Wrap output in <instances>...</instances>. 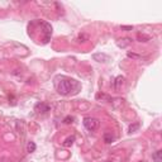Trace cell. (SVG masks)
Here are the masks:
<instances>
[{
	"instance_id": "cell-11",
	"label": "cell",
	"mask_w": 162,
	"mask_h": 162,
	"mask_svg": "<svg viewBox=\"0 0 162 162\" xmlns=\"http://www.w3.org/2000/svg\"><path fill=\"white\" fill-rule=\"evenodd\" d=\"M138 128H139V123L131 124V125H129V128H128V132H129V133H132V132H135V131H137Z\"/></svg>"
},
{
	"instance_id": "cell-12",
	"label": "cell",
	"mask_w": 162,
	"mask_h": 162,
	"mask_svg": "<svg viewBox=\"0 0 162 162\" xmlns=\"http://www.w3.org/2000/svg\"><path fill=\"white\" fill-rule=\"evenodd\" d=\"M72 120H74V118H72V117H66L64 122L66 124H70V123H72Z\"/></svg>"
},
{
	"instance_id": "cell-9",
	"label": "cell",
	"mask_w": 162,
	"mask_h": 162,
	"mask_svg": "<svg viewBox=\"0 0 162 162\" xmlns=\"http://www.w3.org/2000/svg\"><path fill=\"white\" fill-rule=\"evenodd\" d=\"M36 151V143L34 142H28L27 144V152H29V153H32V152Z\"/></svg>"
},
{
	"instance_id": "cell-7",
	"label": "cell",
	"mask_w": 162,
	"mask_h": 162,
	"mask_svg": "<svg viewBox=\"0 0 162 162\" xmlns=\"http://www.w3.org/2000/svg\"><path fill=\"white\" fill-rule=\"evenodd\" d=\"M152 158H153L156 162H161L162 161V151H157L152 154Z\"/></svg>"
},
{
	"instance_id": "cell-4",
	"label": "cell",
	"mask_w": 162,
	"mask_h": 162,
	"mask_svg": "<svg viewBox=\"0 0 162 162\" xmlns=\"http://www.w3.org/2000/svg\"><path fill=\"white\" fill-rule=\"evenodd\" d=\"M36 111L39 114H44L49 111V105L48 104H44V103H38L36 105Z\"/></svg>"
},
{
	"instance_id": "cell-15",
	"label": "cell",
	"mask_w": 162,
	"mask_h": 162,
	"mask_svg": "<svg viewBox=\"0 0 162 162\" xmlns=\"http://www.w3.org/2000/svg\"><path fill=\"white\" fill-rule=\"evenodd\" d=\"M107 162H109V161H107Z\"/></svg>"
},
{
	"instance_id": "cell-14",
	"label": "cell",
	"mask_w": 162,
	"mask_h": 162,
	"mask_svg": "<svg viewBox=\"0 0 162 162\" xmlns=\"http://www.w3.org/2000/svg\"><path fill=\"white\" fill-rule=\"evenodd\" d=\"M128 57H131V58H139V56L135 55V53H132V52H128Z\"/></svg>"
},
{
	"instance_id": "cell-3",
	"label": "cell",
	"mask_w": 162,
	"mask_h": 162,
	"mask_svg": "<svg viewBox=\"0 0 162 162\" xmlns=\"http://www.w3.org/2000/svg\"><path fill=\"white\" fill-rule=\"evenodd\" d=\"M92 58L98 62H103V64H107V62L110 61V57L105 53H94L92 55Z\"/></svg>"
},
{
	"instance_id": "cell-5",
	"label": "cell",
	"mask_w": 162,
	"mask_h": 162,
	"mask_svg": "<svg viewBox=\"0 0 162 162\" xmlns=\"http://www.w3.org/2000/svg\"><path fill=\"white\" fill-rule=\"evenodd\" d=\"M132 43V39L131 38H123V39H119L117 41V46L118 47H122V48H125L127 46H129Z\"/></svg>"
},
{
	"instance_id": "cell-2",
	"label": "cell",
	"mask_w": 162,
	"mask_h": 162,
	"mask_svg": "<svg viewBox=\"0 0 162 162\" xmlns=\"http://www.w3.org/2000/svg\"><path fill=\"white\" fill-rule=\"evenodd\" d=\"M84 125L85 128H86L87 131H96L99 128V125H100V122H99V119L96 118H92V117H86L84 119Z\"/></svg>"
},
{
	"instance_id": "cell-10",
	"label": "cell",
	"mask_w": 162,
	"mask_h": 162,
	"mask_svg": "<svg viewBox=\"0 0 162 162\" xmlns=\"http://www.w3.org/2000/svg\"><path fill=\"white\" fill-rule=\"evenodd\" d=\"M74 141H75V137H74V135H72V137H68L67 139H66V141L64 142V146H65V147H70V146H72Z\"/></svg>"
},
{
	"instance_id": "cell-6",
	"label": "cell",
	"mask_w": 162,
	"mask_h": 162,
	"mask_svg": "<svg viewBox=\"0 0 162 162\" xmlns=\"http://www.w3.org/2000/svg\"><path fill=\"white\" fill-rule=\"evenodd\" d=\"M123 84H124V77H123V76H118V77L115 79V81H114L115 90H119V89L123 86Z\"/></svg>"
},
{
	"instance_id": "cell-8",
	"label": "cell",
	"mask_w": 162,
	"mask_h": 162,
	"mask_svg": "<svg viewBox=\"0 0 162 162\" xmlns=\"http://www.w3.org/2000/svg\"><path fill=\"white\" fill-rule=\"evenodd\" d=\"M114 141V137L111 135V133H105L104 134V142L105 143H111Z\"/></svg>"
},
{
	"instance_id": "cell-13",
	"label": "cell",
	"mask_w": 162,
	"mask_h": 162,
	"mask_svg": "<svg viewBox=\"0 0 162 162\" xmlns=\"http://www.w3.org/2000/svg\"><path fill=\"white\" fill-rule=\"evenodd\" d=\"M120 28L123 29V31H132V29H133V27H132V25H122Z\"/></svg>"
},
{
	"instance_id": "cell-1",
	"label": "cell",
	"mask_w": 162,
	"mask_h": 162,
	"mask_svg": "<svg viewBox=\"0 0 162 162\" xmlns=\"http://www.w3.org/2000/svg\"><path fill=\"white\" fill-rule=\"evenodd\" d=\"M56 87H57L58 94L61 95H68L74 89L77 87V82L71 79H66V77H61L59 81L56 82Z\"/></svg>"
}]
</instances>
